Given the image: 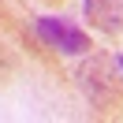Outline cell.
<instances>
[{"label": "cell", "mask_w": 123, "mask_h": 123, "mask_svg": "<svg viewBox=\"0 0 123 123\" xmlns=\"http://www.w3.org/2000/svg\"><path fill=\"white\" fill-rule=\"evenodd\" d=\"M112 60H105V56H90V63H82L78 67V82H82L86 97L93 101L97 108H108L116 101V93H119V82L112 78Z\"/></svg>", "instance_id": "6da1fadb"}, {"label": "cell", "mask_w": 123, "mask_h": 123, "mask_svg": "<svg viewBox=\"0 0 123 123\" xmlns=\"http://www.w3.org/2000/svg\"><path fill=\"white\" fill-rule=\"evenodd\" d=\"M86 19L105 34H123V0H86Z\"/></svg>", "instance_id": "3957f363"}, {"label": "cell", "mask_w": 123, "mask_h": 123, "mask_svg": "<svg viewBox=\"0 0 123 123\" xmlns=\"http://www.w3.org/2000/svg\"><path fill=\"white\" fill-rule=\"evenodd\" d=\"M37 37L45 41L49 49H60V52H71V56L90 49V37H86L82 30H75V26L60 23V19H52V15H41L37 19Z\"/></svg>", "instance_id": "7a4b0ae2"}, {"label": "cell", "mask_w": 123, "mask_h": 123, "mask_svg": "<svg viewBox=\"0 0 123 123\" xmlns=\"http://www.w3.org/2000/svg\"><path fill=\"white\" fill-rule=\"evenodd\" d=\"M119 71H123V56H119Z\"/></svg>", "instance_id": "277c9868"}]
</instances>
